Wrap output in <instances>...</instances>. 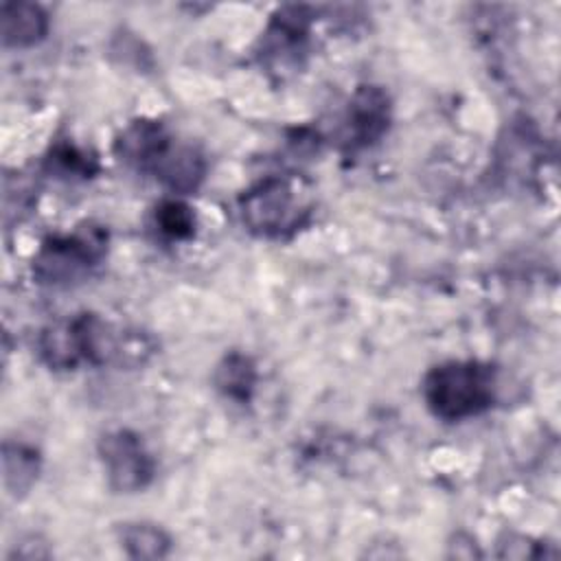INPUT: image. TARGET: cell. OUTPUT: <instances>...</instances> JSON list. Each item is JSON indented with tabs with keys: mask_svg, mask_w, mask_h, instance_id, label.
<instances>
[{
	"mask_svg": "<svg viewBox=\"0 0 561 561\" xmlns=\"http://www.w3.org/2000/svg\"><path fill=\"white\" fill-rule=\"evenodd\" d=\"M2 473L4 486L11 495L20 497L28 493L39 473V456L33 447L22 443H4L2 447Z\"/></svg>",
	"mask_w": 561,
	"mask_h": 561,
	"instance_id": "10",
	"label": "cell"
},
{
	"mask_svg": "<svg viewBox=\"0 0 561 561\" xmlns=\"http://www.w3.org/2000/svg\"><path fill=\"white\" fill-rule=\"evenodd\" d=\"M390 123V101L388 94L377 85H362L348 105V136L351 149L370 147L377 142Z\"/></svg>",
	"mask_w": 561,
	"mask_h": 561,
	"instance_id": "5",
	"label": "cell"
},
{
	"mask_svg": "<svg viewBox=\"0 0 561 561\" xmlns=\"http://www.w3.org/2000/svg\"><path fill=\"white\" fill-rule=\"evenodd\" d=\"M107 250V230L83 224L70 234L48 237L33 256V276L42 285H75L90 276Z\"/></svg>",
	"mask_w": 561,
	"mask_h": 561,
	"instance_id": "3",
	"label": "cell"
},
{
	"mask_svg": "<svg viewBox=\"0 0 561 561\" xmlns=\"http://www.w3.org/2000/svg\"><path fill=\"white\" fill-rule=\"evenodd\" d=\"M121 541L127 554L134 559H162L171 548L169 535L156 524L147 522L125 524L121 530Z\"/></svg>",
	"mask_w": 561,
	"mask_h": 561,
	"instance_id": "12",
	"label": "cell"
},
{
	"mask_svg": "<svg viewBox=\"0 0 561 561\" xmlns=\"http://www.w3.org/2000/svg\"><path fill=\"white\" fill-rule=\"evenodd\" d=\"M2 44L9 48H28L48 33V15L33 2H2Z\"/></svg>",
	"mask_w": 561,
	"mask_h": 561,
	"instance_id": "7",
	"label": "cell"
},
{
	"mask_svg": "<svg viewBox=\"0 0 561 561\" xmlns=\"http://www.w3.org/2000/svg\"><path fill=\"white\" fill-rule=\"evenodd\" d=\"M156 228L171 241H182L195 232V215L180 199H167L156 208Z\"/></svg>",
	"mask_w": 561,
	"mask_h": 561,
	"instance_id": "13",
	"label": "cell"
},
{
	"mask_svg": "<svg viewBox=\"0 0 561 561\" xmlns=\"http://www.w3.org/2000/svg\"><path fill=\"white\" fill-rule=\"evenodd\" d=\"M99 456L112 489L134 493L145 489L156 473V460L142 438L131 430H112L99 438Z\"/></svg>",
	"mask_w": 561,
	"mask_h": 561,
	"instance_id": "4",
	"label": "cell"
},
{
	"mask_svg": "<svg viewBox=\"0 0 561 561\" xmlns=\"http://www.w3.org/2000/svg\"><path fill=\"white\" fill-rule=\"evenodd\" d=\"M173 145V136L158 121H134L129 123L114 142L116 156L136 167L138 171H149L158 164L164 151Z\"/></svg>",
	"mask_w": 561,
	"mask_h": 561,
	"instance_id": "6",
	"label": "cell"
},
{
	"mask_svg": "<svg viewBox=\"0 0 561 561\" xmlns=\"http://www.w3.org/2000/svg\"><path fill=\"white\" fill-rule=\"evenodd\" d=\"M256 383V368L248 355L230 353L215 370V386L234 401H250Z\"/></svg>",
	"mask_w": 561,
	"mask_h": 561,
	"instance_id": "11",
	"label": "cell"
},
{
	"mask_svg": "<svg viewBox=\"0 0 561 561\" xmlns=\"http://www.w3.org/2000/svg\"><path fill=\"white\" fill-rule=\"evenodd\" d=\"M39 355L55 370H70L83 362L81 337L75 318L50 324L42 331Z\"/></svg>",
	"mask_w": 561,
	"mask_h": 561,
	"instance_id": "9",
	"label": "cell"
},
{
	"mask_svg": "<svg viewBox=\"0 0 561 561\" xmlns=\"http://www.w3.org/2000/svg\"><path fill=\"white\" fill-rule=\"evenodd\" d=\"M311 215V197L298 178L267 175L239 197L243 226L265 239H285L300 230Z\"/></svg>",
	"mask_w": 561,
	"mask_h": 561,
	"instance_id": "2",
	"label": "cell"
},
{
	"mask_svg": "<svg viewBox=\"0 0 561 561\" xmlns=\"http://www.w3.org/2000/svg\"><path fill=\"white\" fill-rule=\"evenodd\" d=\"M46 167L50 171H57L64 178H72V175H81V178H90L96 171V162L92 156L83 153L81 149H77L75 145H57L50 156L46 158Z\"/></svg>",
	"mask_w": 561,
	"mask_h": 561,
	"instance_id": "14",
	"label": "cell"
},
{
	"mask_svg": "<svg viewBox=\"0 0 561 561\" xmlns=\"http://www.w3.org/2000/svg\"><path fill=\"white\" fill-rule=\"evenodd\" d=\"M151 173L173 193H193L204 180L206 162L197 149L188 145L178 147L173 140Z\"/></svg>",
	"mask_w": 561,
	"mask_h": 561,
	"instance_id": "8",
	"label": "cell"
},
{
	"mask_svg": "<svg viewBox=\"0 0 561 561\" xmlns=\"http://www.w3.org/2000/svg\"><path fill=\"white\" fill-rule=\"evenodd\" d=\"M495 368L473 359L438 364L423 379V399L443 421H465L486 412L495 401Z\"/></svg>",
	"mask_w": 561,
	"mask_h": 561,
	"instance_id": "1",
	"label": "cell"
}]
</instances>
